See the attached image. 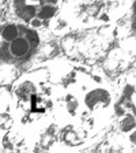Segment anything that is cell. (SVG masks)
Returning a JSON list of instances; mask_svg holds the SVG:
<instances>
[{
    "label": "cell",
    "mask_w": 136,
    "mask_h": 153,
    "mask_svg": "<svg viewBox=\"0 0 136 153\" xmlns=\"http://www.w3.org/2000/svg\"><path fill=\"white\" fill-rule=\"evenodd\" d=\"M16 107L23 112L22 123L30 124L37 122L49 109L53 102L51 100V89L40 79L25 78L15 86Z\"/></svg>",
    "instance_id": "1"
},
{
    "label": "cell",
    "mask_w": 136,
    "mask_h": 153,
    "mask_svg": "<svg viewBox=\"0 0 136 153\" xmlns=\"http://www.w3.org/2000/svg\"><path fill=\"white\" fill-rule=\"evenodd\" d=\"M59 0H14L16 14L25 21L37 16L38 11L45 6H56Z\"/></svg>",
    "instance_id": "2"
},
{
    "label": "cell",
    "mask_w": 136,
    "mask_h": 153,
    "mask_svg": "<svg viewBox=\"0 0 136 153\" xmlns=\"http://www.w3.org/2000/svg\"><path fill=\"white\" fill-rule=\"evenodd\" d=\"M30 49V44L23 37H16L10 42V53L15 57H23Z\"/></svg>",
    "instance_id": "3"
},
{
    "label": "cell",
    "mask_w": 136,
    "mask_h": 153,
    "mask_svg": "<svg viewBox=\"0 0 136 153\" xmlns=\"http://www.w3.org/2000/svg\"><path fill=\"white\" fill-rule=\"evenodd\" d=\"M1 37L6 41L11 42L12 40H15L16 37H19V29L15 25H7L6 27L1 30Z\"/></svg>",
    "instance_id": "4"
},
{
    "label": "cell",
    "mask_w": 136,
    "mask_h": 153,
    "mask_svg": "<svg viewBox=\"0 0 136 153\" xmlns=\"http://www.w3.org/2000/svg\"><path fill=\"white\" fill-rule=\"evenodd\" d=\"M57 7L56 6H45L42 7L37 14V18H40L41 21H48V19H52L56 15Z\"/></svg>",
    "instance_id": "5"
},
{
    "label": "cell",
    "mask_w": 136,
    "mask_h": 153,
    "mask_svg": "<svg viewBox=\"0 0 136 153\" xmlns=\"http://www.w3.org/2000/svg\"><path fill=\"white\" fill-rule=\"evenodd\" d=\"M120 127L121 131H124V133H131L132 130H135V118H133V115H125L120 123Z\"/></svg>",
    "instance_id": "6"
},
{
    "label": "cell",
    "mask_w": 136,
    "mask_h": 153,
    "mask_svg": "<svg viewBox=\"0 0 136 153\" xmlns=\"http://www.w3.org/2000/svg\"><path fill=\"white\" fill-rule=\"evenodd\" d=\"M12 123L14 120L8 114H0V130L1 131H8Z\"/></svg>",
    "instance_id": "7"
},
{
    "label": "cell",
    "mask_w": 136,
    "mask_h": 153,
    "mask_svg": "<svg viewBox=\"0 0 136 153\" xmlns=\"http://www.w3.org/2000/svg\"><path fill=\"white\" fill-rule=\"evenodd\" d=\"M26 40H27V42L30 45H38L40 44V36H38V33L35 32L34 29H29V30H26Z\"/></svg>",
    "instance_id": "8"
},
{
    "label": "cell",
    "mask_w": 136,
    "mask_h": 153,
    "mask_svg": "<svg viewBox=\"0 0 136 153\" xmlns=\"http://www.w3.org/2000/svg\"><path fill=\"white\" fill-rule=\"evenodd\" d=\"M29 23H30V26H32V27L37 29V27H41L42 21L40 18H37V16H34V18H32L30 21H29Z\"/></svg>",
    "instance_id": "9"
},
{
    "label": "cell",
    "mask_w": 136,
    "mask_h": 153,
    "mask_svg": "<svg viewBox=\"0 0 136 153\" xmlns=\"http://www.w3.org/2000/svg\"><path fill=\"white\" fill-rule=\"evenodd\" d=\"M129 140H131V143H135V131H131V135H129Z\"/></svg>",
    "instance_id": "10"
}]
</instances>
